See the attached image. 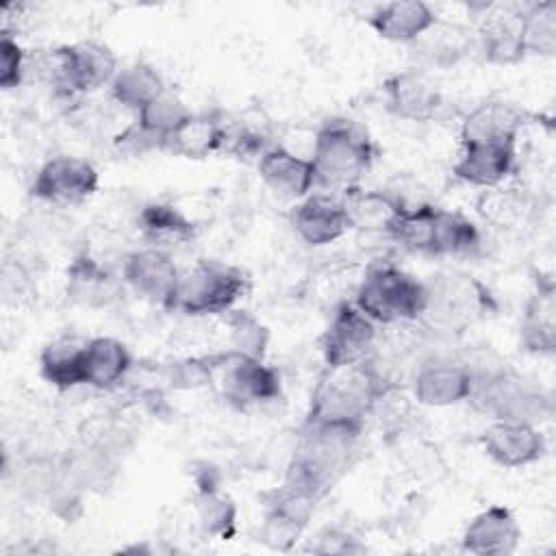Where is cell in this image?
<instances>
[{
	"label": "cell",
	"instance_id": "obj_1",
	"mask_svg": "<svg viewBox=\"0 0 556 556\" xmlns=\"http://www.w3.org/2000/svg\"><path fill=\"white\" fill-rule=\"evenodd\" d=\"M395 384L384 378L376 363L367 356L348 367H326L319 378L304 424H332L361 428L374 413L380 397Z\"/></svg>",
	"mask_w": 556,
	"mask_h": 556
},
{
	"label": "cell",
	"instance_id": "obj_2",
	"mask_svg": "<svg viewBox=\"0 0 556 556\" xmlns=\"http://www.w3.org/2000/svg\"><path fill=\"white\" fill-rule=\"evenodd\" d=\"M361 428L332 424H304L287 465L285 482L321 500L348 471Z\"/></svg>",
	"mask_w": 556,
	"mask_h": 556
},
{
	"label": "cell",
	"instance_id": "obj_3",
	"mask_svg": "<svg viewBox=\"0 0 556 556\" xmlns=\"http://www.w3.org/2000/svg\"><path fill=\"white\" fill-rule=\"evenodd\" d=\"M374 141L367 130L345 117L324 122L311 148V163L315 169V185L326 189H354L356 182L374 163Z\"/></svg>",
	"mask_w": 556,
	"mask_h": 556
},
{
	"label": "cell",
	"instance_id": "obj_4",
	"mask_svg": "<svg viewBox=\"0 0 556 556\" xmlns=\"http://www.w3.org/2000/svg\"><path fill=\"white\" fill-rule=\"evenodd\" d=\"M354 304L378 326L417 321L426 306V285L391 265H371L356 287Z\"/></svg>",
	"mask_w": 556,
	"mask_h": 556
},
{
	"label": "cell",
	"instance_id": "obj_5",
	"mask_svg": "<svg viewBox=\"0 0 556 556\" xmlns=\"http://www.w3.org/2000/svg\"><path fill=\"white\" fill-rule=\"evenodd\" d=\"M245 291L248 276L243 269L215 258H200L193 267L180 271L167 311L187 317L222 315L232 311Z\"/></svg>",
	"mask_w": 556,
	"mask_h": 556
},
{
	"label": "cell",
	"instance_id": "obj_6",
	"mask_svg": "<svg viewBox=\"0 0 556 556\" xmlns=\"http://www.w3.org/2000/svg\"><path fill=\"white\" fill-rule=\"evenodd\" d=\"M426 285V306L417 321L445 334L463 332L495 304L489 289L467 274H437Z\"/></svg>",
	"mask_w": 556,
	"mask_h": 556
},
{
	"label": "cell",
	"instance_id": "obj_7",
	"mask_svg": "<svg viewBox=\"0 0 556 556\" xmlns=\"http://www.w3.org/2000/svg\"><path fill=\"white\" fill-rule=\"evenodd\" d=\"M473 374V387L469 400L493 419L539 424L552 413L549 395L530 387L517 374L508 369H493L486 374Z\"/></svg>",
	"mask_w": 556,
	"mask_h": 556
},
{
	"label": "cell",
	"instance_id": "obj_8",
	"mask_svg": "<svg viewBox=\"0 0 556 556\" xmlns=\"http://www.w3.org/2000/svg\"><path fill=\"white\" fill-rule=\"evenodd\" d=\"M213 382L219 393L237 408H250L280 397V374L263 358H252L226 350L213 354Z\"/></svg>",
	"mask_w": 556,
	"mask_h": 556
},
{
	"label": "cell",
	"instance_id": "obj_9",
	"mask_svg": "<svg viewBox=\"0 0 556 556\" xmlns=\"http://www.w3.org/2000/svg\"><path fill=\"white\" fill-rule=\"evenodd\" d=\"M48 70L56 85L70 91L89 93L104 85H111L119 67L109 46L85 39L52 50Z\"/></svg>",
	"mask_w": 556,
	"mask_h": 556
},
{
	"label": "cell",
	"instance_id": "obj_10",
	"mask_svg": "<svg viewBox=\"0 0 556 556\" xmlns=\"http://www.w3.org/2000/svg\"><path fill=\"white\" fill-rule=\"evenodd\" d=\"M378 343V324L371 321L354 302L334 306L319 350L326 367H348L365 361Z\"/></svg>",
	"mask_w": 556,
	"mask_h": 556
},
{
	"label": "cell",
	"instance_id": "obj_11",
	"mask_svg": "<svg viewBox=\"0 0 556 556\" xmlns=\"http://www.w3.org/2000/svg\"><path fill=\"white\" fill-rule=\"evenodd\" d=\"M98 169L87 159L59 154L48 159L37 169L30 185V195L41 202L70 206L91 198L98 189Z\"/></svg>",
	"mask_w": 556,
	"mask_h": 556
},
{
	"label": "cell",
	"instance_id": "obj_12",
	"mask_svg": "<svg viewBox=\"0 0 556 556\" xmlns=\"http://www.w3.org/2000/svg\"><path fill=\"white\" fill-rule=\"evenodd\" d=\"M471 387V367L445 356L421 361L410 378V391L417 404L432 408H445L469 400Z\"/></svg>",
	"mask_w": 556,
	"mask_h": 556
},
{
	"label": "cell",
	"instance_id": "obj_13",
	"mask_svg": "<svg viewBox=\"0 0 556 556\" xmlns=\"http://www.w3.org/2000/svg\"><path fill=\"white\" fill-rule=\"evenodd\" d=\"M122 276H124V282L139 298L167 308L176 291L180 269L174 263L169 252L148 245L130 252L124 258Z\"/></svg>",
	"mask_w": 556,
	"mask_h": 556
},
{
	"label": "cell",
	"instance_id": "obj_14",
	"mask_svg": "<svg viewBox=\"0 0 556 556\" xmlns=\"http://www.w3.org/2000/svg\"><path fill=\"white\" fill-rule=\"evenodd\" d=\"M484 454L500 467H526L541 460L547 452V441L539 426L528 421L493 419L480 437Z\"/></svg>",
	"mask_w": 556,
	"mask_h": 556
},
{
	"label": "cell",
	"instance_id": "obj_15",
	"mask_svg": "<svg viewBox=\"0 0 556 556\" xmlns=\"http://www.w3.org/2000/svg\"><path fill=\"white\" fill-rule=\"evenodd\" d=\"M389 113L406 122H428L443 104V96L424 70H402L384 80Z\"/></svg>",
	"mask_w": 556,
	"mask_h": 556
},
{
	"label": "cell",
	"instance_id": "obj_16",
	"mask_svg": "<svg viewBox=\"0 0 556 556\" xmlns=\"http://www.w3.org/2000/svg\"><path fill=\"white\" fill-rule=\"evenodd\" d=\"M528 113L506 100H486L473 106L460 124V146L465 143H506L517 146Z\"/></svg>",
	"mask_w": 556,
	"mask_h": 556
},
{
	"label": "cell",
	"instance_id": "obj_17",
	"mask_svg": "<svg viewBox=\"0 0 556 556\" xmlns=\"http://www.w3.org/2000/svg\"><path fill=\"white\" fill-rule=\"evenodd\" d=\"M521 541V528L506 506H489L473 515L460 534V547L476 556H508Z\"/></svg>",
	"mask_w": 556,
	"mask_h": 556
},
{
	"label": "cell",
	"instance_id": "obj_18",
	"mask_svg": "<svg viewBox=\"0 0 556 556\" xmlns=\"http://www.w3.org/2000/svg\"><path fill=\"white\" fill-rule=\"evenodd\" d=\"M517 165V146L465 143L452 174L471 187L491 189L506 182Z\"/></svg>",
	"mask_w": 556,
	"mask_h": 556
},
{
	"label": "cell",
	"instance_id": "obj_19",
	"mask_svg": "<svg viewBox=\"0 0 556 556\" xmlns=\"http://www.w3.org/2000/svg\"><path fill=\"white\" fill-rule=\"evenodd\" d=\"M291 226L295 235L313 248L334 243L350 230L341 198L326 193L306 195L295 206L291 215Z\"/></svg>",
	"mask_w": 556,
	"mask_h": 556
},
{
	"label": "cell",
	"instance_id": "obj_20",
	"mask_svg": "<svg viewBox=\"0 0 556 556\" xmlns=\"http://www.w3.org/2000/svg\"><path fill=\"white\" fill-rule=\"evenodd\" d=\"M261 180L282 198H306L315 187V169L308 156L285 146H269L256 161Z\"/></svg>",
	"mask_w": 556,
	"mask_h": 556
},
{
	"label": "cell",
	"instance_id": "obj_21",
	"mask_svg": "<svg viewBox=\"0 0 556 556\" xmlns=\"http://www.w3.org/2000/svg\"><path fill=\"white\" fill-rule=\"evenodd\" d=\"M348 226L361 232L391 235L406 206L391 191L378 189H348L341 198Z\"/></svg>",
	"mask_w": 556,
	"mask_h": 556
},
{
	"label": "cell",
	"instance_id": "obj_22",
	"mask_svg": "<svg viewBox=\"0 0 556 556\" xmlns=\"http://www.w3.org/2000/svg\"><path fill=\"white\" fill-rule=\"evenodd\" d=\"M437 13L421 0H395L378 7L369 15V26L380 39L393 43H415L437 24Z\"/></svg>",
	"mask_w": 556,
	"mask_h": 556
},
{
	"label": "cell",
	"instance_id": "obj_23",
	"mask_svg": "<svg viewBox=\"0 0 556 556\" xmlns=\"http://www.w3.org/2000/svg\"><path fill=\"white\" fill-rule=\"evenodd\" d=\"M519 343L534 356H552L556 352V302L554 282L549 278L536 282V291L523 306Z\"/></svg>",
	"mask_w": 556,
	"mask_h": 556
},
{
	"label": "cell",
	"instance_id": "obj_24",
	"mask_svg": "<svg viewBox=\"0 0 556 556\" xmlns=\"http://www.w3.org/2000/svg\"><path fill=\"white\" fill-rule=\"evenodd\" d=\"M484 17L478 28V48L486 63L491 65H515L526 56L521 33H519V13L513 11H493V4L484 11Z\"/></svg>",
	"mask_w": 556,
	"mask_h": 556
},
{
	"label": "cell",
	"instance_id": "obj_25",
	"mask_svg": "<svg viewBox=\"0 0 556 556\" xmlns=\"http://www.w3.org/2000/svg\"><path fill=\"white\" fill-rule=\"evenodd\" d=\"M226 146V124L215 111L189 113L185 122L167 137L165 150L182 159H206Z\"/></svg>",
	"mask_w": 556,
	"mask_h": 556
},
{
	"label": "cell",
	"instance_id": "obj_26",
	"mask_svg": "<svg viewBox=\"0 0 556 556\" xmlns=\"http://www.w3.org/2000/svg\"><path fill=\"white\" fill-rule=\"evenodd\" d=\"M85 345L87 339L63 334L43 345L39 354V374L56 391L85 387Z\"/></svg>",
	"mask_w": 556,
	"mask_h": 556
},
{
	"label": "cell",
	"instance_id": "obj_27",
	"mask_svg": "<svg viewBox=\"0 0 556 556\" xmlns=\"http://www.w3.org/2000/svg\"><path fill=\"white\" fill-rule=\"evenodd\" d=\"M137 226L150 248H159L165 252L191 243L198 235L195 224L180 208L167 202L146 204L139 211Z\"/></svg>",
	"mask_w": 556,
	"mask_h": 556
},
{
	"label": "cell",
	"instance_id": "obj_28",
	"mask_svg": "<svg viewBox=\"0 0 556 556\" xmlns=\"http://www.w3.org/2000/svg\"><path fill=\"white\" fill-rule=\"evenodd\" d=\"M132 369L130 350L115 337H93L85 345V387L109 391Z\"/></svg>",
	"mask_w": 556,
	"mask_h": 556
},
{
	"label": "cell",
	"instance_id": "obj_29",
	"mask_svg": "<svg viewBox=\"0 0 556 556\" xmlns=\"http://www.w3.org/2000/svg\"><path fill=\"white\" fill-rule=\"evenodd\" d=\"M480 241H482L480 230L467 215L437 206L428 254L469 256L480 250Z\"/></svg>",
	"mask_w": 556,
	"mask_h": 556
},
{
	"label": "cell",
	"instance_id": "obj_30",
	"mask_svg": "<svg viewBox=\"0 0 556 556\" xmlns=\"http://www.w3.org/2000/svg\"><path fill=\"white\" fill-rule=\"evenodd\" d=\"M65 293L76 304L104 306L115 295V280L93 256L78 254L67 267Z\"/></svg>",
	"mask_w": 556,
	"mask_h": 556
},
{
	"label": "cell",
	"instance_id": "obj_31",
	"mask_svg": "<svg viewBox=\"0 0 556 556\" xmlns=\"http://www.w3.org/2000/svg\"><path fill=\"white\" fill-rule=\"evenodd\" d=\"M165 89L167 87H165L161 74L143 61H135V63L119 67L115 78L111 80L113 100L135 113L146 109Z\"/></svg>",
	"mask_w": 556,
	"mask_h": 556
},
{
	"label": "cell",
	"instance_id": "obj_32",
	"mask_svg": "<svg viewBox=\"0 0 556 556\" xmlns=\"http://www.w3.org/2000/svg\"><path fill=\"white\" fill-rule=\"evenodd\" d=\"M478 213L484 222H489L495 228L515 230L528 224L532 215V202L526 193H521L515 187H491L482 189L478 198Z\"/></svg>",
	"mask_w": 556,
	"mask_h": 556
},
{
	"label": "cell",
	"instance_id": "obj_33",
	"mask_svg": "<svg viewBox=\"0 0 556 556\" xmlns=\"http://www.w3.org/2000/svg\"><path fill=\"white\" fill-rule=\"evenodd\" d=\"M519 33L526 54L554 56L556 52V4L532 2L519 11Z\"/></svg>",
	"mask_w": 556,
	"mask_h": 556
},
{
	"label": "cell",
	"instance_id": "obj_34",
	"mask_svg": "<svg viewBox=\"0 0 556 556\" xmlns=\"http://www.w3.org/2000/svg\"><path fill=\"white\" fill-rule=\"evenodd\" d=\"M195 515L200 528L208 536L230 539L237 528V506L230 495L217 486H202L195 493Z\"/></svg>",
	"mask_w": 556,
	"mask_h": 556
},
{
	"label": "cell",
	"instance_id": "obj_35",
	"mask_svg": "<svg viewBox=\"0 0 556 556\" xmlns=\"http://www.w3.org/2000/svg\"><path fill=\"white\" fill-rule=\"evenodd\" d=\"M191 111L187 104L172 91H163L159 98H154L146 109L137 113V124L146 128L148 132L156 135L159 139L167 141V137L185 122V117Z\"/></svg>",
	"mask_w": 556,
	"mask_h": 556
},
{
	"label": "cell",
	"instance_id": "obj_36",
	"mask_svg": "<svg viewBox=\"0 0 556 556\" xmlns=\"http://www.w3.org/2000/svg\"><path fill=\"white\" fill-rule=\"evenodd\" d=\"M434 211H437V206L430 202H421L417 206L406 208L389 237L410 252L428 254Z\"/></svg>",
	"mask_w": 556,
	"mask_h": 556
},
{
	"label": "cell",
	"instance_id": "obj_37",
	"mask_svg": "<svg viewBox=\"0 0 556 556\" xmlns=\"http://www.w3.org/2000/svg\"><path fill=\"white\" fill-rule=\"evenodd\" d=\"M415 43L424 46L428 61L434 65H454L467 50V37L463 28L452 24H441L439 20Z\"/></svg>",
	"mask_w": 556,
	"mask_h": 556
},
{
	"label": "cell",
	"instance_id": "obj_38",
	"mask_svg": "<svg viewBox=\"0 0 556 556\" xmlns=\"http://www.w3.org/2000/svg\"><path fill=\"white\" fill-rule=\"evenodd\" d=\"M232 313V311H230ZM228 341L232 352L252 356V358H263L267 343H269V330L263 326L256 317H252L245 311H237L228 315Z\"/></svg>",
	"mask_w": 556,
	"mask_h": 556
},
{
	"label": "cell",
	"instance_id": "obj_39",
	"mask_svg": "<svg viewBox=\"0 0 556 556\" xmlns=\"http://www.w3.org/2000/svg\"><path fill=\"white\" fill-rule=\"evenodd\" d=\"M306 530V526L293 521L291 517L265 508V517L261 521V530H258V541L274 549V552H289L302 536V532Z\"/></svg>",
	"mask_w": 556,
	"mask_h": 556
},
{
	"label": "cell",
	"instance_id": "obj_40",
	"mask_svg": "<svg viewBox=\"0 0 556 556\" xmlns=\"http://www.w3.org/2000/svg\"><path fill=\"white\" fill-rule=\"evenodd\" d=\"M26 76V52L9 33H0V87L4 91L17 89Z\"/></svg>",
	"mask_w": 556,
	"mask_h": 556
},
{
	"label": "cell",
	"instance_id": "obj_41",
	"mask_svg": "<svg viewBox=\"0 0 556 556\" xmlns=\"http://www.w3.org/2000/svg\"><path fill=\"white\" fill-rule=\"evenodd\" d=\"M167 382L174 389H198L213 382V356H191L167 367Z\"/></svg>",
	"mask_w": 556,
	"mask_h": 556
},
{
	"label": "cell",
	"instance_id": "obj_42",
	"mask_svg": "<svg viewBox=\"0 0 556 556\" xmlns=\"http://www.w3.org/2000/svg\"><path fill=\"white\" fill-rule=\"evenodd\" d=\"M115 148L128 156H143L154 150H165V141L141 128L135 119L115 137Z\"/></svg>",
	"mask_w": 556,
	"mask_h": 556
},
{
	"label": "cell",
	"instance_id": "obj_43",
	"mask_svg": "<svg viewBox=\"0 0 556 556\" xmlns=\"http://www.w3.org/2000/svg\"><path fill=\"white\" fill-rule=\"evenodd\" d=\"M311 552L315 554H356L363 552V545L358 541L339 528H326L315 536V543H311Z\"/></svg>",
	"mask_w": 556,
	"mask_h": 556
}]
</instances>
